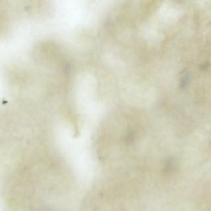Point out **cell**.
Returning a JSON list of instances; mask_svg holds the SVG:
<instances>
[{"mask_svg": "<svg viewBox=\"0 0 211 211\" xmlns=\"http://www.w3.org/2000/svg\"><path fill=\"white\" fill-rule=\"evenodd\" d=\"M173 165V160L172 159H169L167 161V163L165 167V171H168L171 170Z\"/></svg>", "mask_w": 211, "mask_h": 211, "instance_id": "1", "label": "cell"}, {"mask_svg": "<svg viewBox=\"0 0 211 211\" xmlns=\"http://www.w3.org/2000/svg\"><path fill=\"white\" fill-rule=\"evenodd\" d=\"M134 138V133L133 132H130L127 135L126 137L125 141L127 143L129 144L132 142Z\"/></svg>", "mask_w": 211, "mask_h": 211, "instance_id": "2", "label": "cell"}, {"mask_svg": "<svg viewBox=\"0 0 211 211\" xmlns=\"http://www.w3.org/2000/svg\"><path fill=\"white\" fill-rule=\"evenodd\" d=\"M188 82V79L187 77H184L182 80L181 82H180V87L181 88H183L187 86Z\"/></svg>", "mask_w": 211, "mask_h": 211, "instance_id": "3", "label": "cell"}]
</instances>
